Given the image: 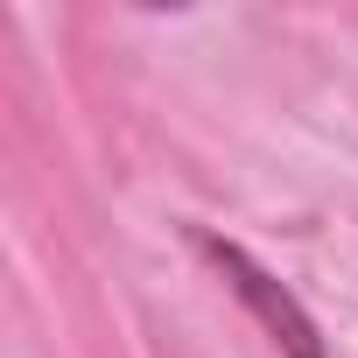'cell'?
<instances>
[{
	"label": "cell",
	"instance_id": "1",
	"mask_svg": "<svg viewBox=\"0 0 358 358\" xmlns=\"http://www.w3.org/2000/svg\"><path fill=\"white\" fill-rule=\"evenodd\" d=\"M204 253H211V267L232 281V295H239V302L260 316V330H267V337H274L288 358H323V337H316L309 309H302V302H295V295H288V288H281V281H274L260 260H246L232 239H204Z\"/></svg>",
	"mask_w": 358,
	"mask_h": 358
}]
</instances>
